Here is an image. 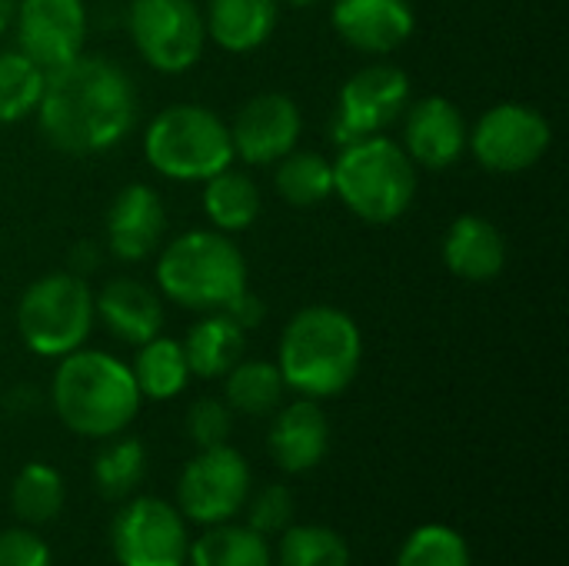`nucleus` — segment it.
<instances>
[{"instance_id": "f257e3e1", "label": "nucleus", "mask_w": 569, "mask_h": 566, "mask_svg": "<svg viewBox=\"0 0 569 566\" xmlns=\"http://www.w3.org/2000/svg\"><path fill=\"white\" fill-rule=\"evenodd\" d=\"M37 120L50 147L90 157L117 147L137 123V90L123 67L100 53H80L47 73Z\"/></svg>"}, {"instance_id": "f03ea898", "label": "nucleus", "mask_w": 569, "mask_h": 566, "mask_svg": "<svg viewBox=\"0 0 569 566\" xmlns=\"http://www.w3.org/2000/svg\"><path fill=\"white\" fill-rule=\"evenodd\" d=\"M363 337L350 314L337 307H303L280 337V377L310 400L337 397L360 370Z\"/></svg>"}, {"instance_id": "7ed1b4c3", "label": "nucleus", "mask_w": 569, "mask_h": 566, "mask_svg": "<svg viewBox=\"0 0 569 566\" xmlns=\"http://www.w3.org/2000/svg\"><path fill=\"white\" fill-rule=\"evenodd\" d=\"M57 417L80 437H117L140 410V390L127 364L103 350L60 357L50 387Z\"/></svg>"}, {"instance_id": "20e7f679", "label": "nucleus", "mask_w": 569, "mask_h": 566, "mask_svg": "<svg viewBox=\"0 0 569 566\" xmlns=\"http://www.w3.org/2000/svg\"><path fill=\"white\" fill-rule=\"evenodd\" d=\"M333 193L367 224H393L417 193V163L380 133L353 140L333 160Z\"/></svg>"}, {"instance_id": "39448f33", "label": "nucleus", "mask_w": 569, "mask_h": 566, "mask_svg": "<svg viewBox=\"0 0 569 566\" xmlns=\"http://www.w3.org/2000/svg\"><path fill=\"white\" fill-rule=\"evenodd\" d=\"M157 284L187 310H223L247 290V260L227 234L190 230L160 254Z\"/></svg>"}, {"instance_id": "423d86ee", "label": "nucleus", "mask_w": 569, "mask_h": 566, "mask_svg": "<svg viewBox=\"0 0 569 566\" xmlns=\"http://www.w3.org/2000/svg\"><path fill=\"white\" fill-rule=\"evenodd\" d=\"M143 153L170 180H210L233 163L230 127L210 107L173 103L150 120Z\"/></svg>"}, {"instance_id": "0eeeda50", "label": "nucleus", "mask_w": 569, "mask_h": 566, "mask_svg": "<svg viewBox=\"0 0 569 566\" xmlns=\"http://www.w3.org/2000/svg\"><path fill=\"white\" fill-rule=\"evenodd\" d=\"M93 327V294L83 277L57 270L33 280L17 304V330L40 357H67Z\"/></svg>"}, {"instance_id": "6e6552de", "label": "nucleus", "mask_w": 569, "mask_h": 566, "mask_svg": "<svg viewBox=\"0 0 569 566\" xmlns=\"http://www.w3.org/2000/svg\"><path fill=\"white\" fill-rule=\"evenodd\" d=\"M130 37L160 73H183L203 57L207 27L193 0H130Z\"/></svg>"}, {"instance_id": "1a4fd4ad", "label": "nucleus", "mask_w": 569, "mask_h": 566, "mask_svg": "<svg viewBox=\"0 0 569 566\" xmlns=\"http://www.w3.org/2000/svg\"><path fill=\"white\" fill-rule=\"evenodd\" d=\"M550 120L527 103H497L470 130L467 147L493 173L530 170L550 150Z\"/></svg>"}, {"instance_id": "9d476101", "label": "nucleus", "mask_w": 569, "mask_h": 566, "mask_svg": "<svg viewBox=\"0 0 569 566\" xmlns=\"http://www.w3.org/2000/svg\"><path fill=\"white\" fill-rule=\"evenodd\" d=\"M410 103V77L393 63H370L357 70L337 100L333 117V140L340 147L373 137L390 127Z\"/></svg>"}, {"instance_id": "9b49d317", "label": "nucleus", "mask_w": 569, "mask_h": 566, "mask_svg": "<svg viewBox=\"0 0 569 566\" xmlns=\"http://www.w3.org/2000/svg\"><path fill=\"white\" fill-rule=\"evenodd\" d=\"M250 494V470L243 457L220 444L200 450L180 474V507L197 524H220L230 520Z\"/></svg>"}, {"instance_id": "f8f14e48", "label": "nucleus", "mask_w": 569, "mask_h": 566, "mask_svg": "<svg viewBox=\"0 0 569 566\" xmlns=\"http://www.w3.org/2000/svg\"><path fill=\"white\" fill-rule=\"evenodd\" d=\"M187 550L180 514L157 497L130 500L113 520V554L120 566H183Z\"/></svg>"}, {"instance_id": "ddd939ff", "label": "nucleus", "mask_w": 569, "mask_h": 566, "mask_svg": "<svg viewBox=\"0 0 569 566\" xmlns=\"http://www.w3.org/2000/svg\"><path fill=\"white\" fill-rule=\"evenodd\" d=\"M13 23L20 37V53H27L47 73L83 53V0H20Z\"/></svg>"}, {"instance_id": "4468645a", "label": "nucleus", "mask_w": 569, "mask_h": 566, "mask_svg": "<svg viewBox=\"0 0 569 566\" xmlns=\"http://www.w3.org/2000/svg\"><path fill=\"white\" fill-rule=\"evenodd\" d=\"M303 130L300 107L287 93H257L250 97L230 127L233 157L247 163H277L283 153L297 147Z\"/></svg>"}, {"instance_id": "2eb2a0df", "label": "nucleus", "mask_w": 569, "mask_h": 566, "mask_svg": "<svg viewBox=\"0 0 569 566\" xmlns=\"http://www.w3.org/2000/svg\"><path fill=\"white\" fill-rule=\"evenodd\" d=\"M470 127L463 110L447 97H423L410 107L403 150L413 163L430 170H447L467 150Z\"/></svg>"}, {"instance_id": "dca6fc26", "label": "nucleus", "mask_w": 569, "mask_h": 566, "mask_svg": "<svg viewBox=\"0 0 569 566\" xmlns=\"http://www.w3.org/2000/svg\"><path fill=\"white\" fill-rule=\"evenodd\" d=\"M167 234V210L153 187L127 183L107 210V244L123 264H137L157 250Z\"/></svg>"}, {"instance_id": "f3484780", "label": "nucleus", "mask_w": 569, "mask_h": 566, "mask_svg": "<svg viewBox=\"0 0 569 566\" xmlns=\"http://www.w3.org/2000/svg\"><path fill=\"white\" fill-rule=\"evenodd\" d=\"M337 33L360 53H393L417 27L410 0H333Z\"/></svg>"}, {"instance_id": "a211bd4d", "label": "nucleus", "mask_w": 569, "mask_h": 566, "mask_svg": "<svg viewBox=\"0 0 569 566\" xmlns=\"http://www.w3.org/2000/svg\"><path fill=\"white\" fill-rule=\"evenodd\" d=\"M330 447V424L317 400L303 397L283 407L270 427V454L280 470L307 474L313 470Z\"/></svg>"}, {"instance_id": "6ab92c4d", "label": "nucleus", "mask_w": 569, "mask_h": 566, "mask_svg": "<svg viewBox=\"0 0 569 566\" xmlns=\"http://www.w3.org/2000/svg\"><path fill=\"white\" fill-rule=\"evenodd\" d=\"M93 314H100V320L107 324L113 337H120L123 344H137V347L153 340L163 327L160 297L133 277L110 280L93 297Z\"/></svg>"}, {"instance_id": "aec40b11", "label": "nucleus", "mask_w": 569, "mask_h": 566, "mask_svg": "<svg viewBox=\"0 0 569 566\" xmlns=\"http://www.w3.org/2000/svg\"><path fill=\"white\" fill-rule=\"evenodd\" d=\"M443 264L450 267V274L463 280H473V284L493 280L507 267V240L480 214H463L447 227Z\"/></svg>"}, {"instance_id": "412c9836", "label": "nucleus", "mask_w": 569, "mask_h": 566, "mask_svg": "<svg viewBox=\"0 0 569 566\" xmlns=\"http://www.w3.org/2000/svg\"><path fill=\"white\" fill-rule=\"evenodd\" d=\"M203 27L217 47L250 53L270 40L277 27V0H210Z\"/></svg>"}, {"instance_id": "4be33fe9", "label": "nucleus", "mask_w": 569, "mask_h": 566, "mask_svg": "<svg viewBox=\"0 0 569 566\" xmlns=\"http://www.w3.org/2000/svg\"><path fill=\"white\" fill-rule=\"evenodd\" d=\"M243 344H247V330H240L227 314H210L190 327L180 347H183L190 374L213 380V377H223L233 364H240Z\"/></svg>"}, {"instance_id": "5701e85b", "label": "nucleus", "mask_w": 569, "mask_h": 566, "mask_svg": "<svg viewBox=\"0 0 569 566\" xmlns=\"http://www.w3.org/2000/svg\"><path fill=\"white\" fill-rule=\"evenodd\" d=\"M203 210H207L210 224L220 234L247 230L260 217V190L247 173L227 167V170H220V173H213L207 180Z\"/></svg>"}, {"instance_id": "b1692460", "label": "nucleus", "mask_w": 569, "mask_h": 566, "mask_svg": "<svg viewBox=\"0 0 569 566\" xmlns=\"http://www.w3.org/2000/svg\"><path fill=\"white\" fill-rule=\"evenodd\" d=\"M130 374L137 380L140 397H150V400H170L190 380L183 347L167 337H153V340L140 344V354H137Z\"/></svg>"}, {"instance_id": "393cba45", "label": "nucleus", "mask_w": 569, "mask_h": 566, "mask_svg": "<svg viewBox=\"0 0 569 566\" xmlns=\"http://www.w3.org/2000/svg\"><path fill=\"white\" fill-rule=\"evenodd\" d=\"M273 183L287 203L313 207L333 193V163L317 150H290L277 160Z\"/></svg>"}, {"instance_id": "a878e982", "label": "nucleus", "mask_w": 569, "mask_h": 566, "mask_svg": "<svg viewBox=\"0 0 569 566\" xmlns=\"http://www.w3.org/2000/svg\"><path fill=\"white\" fill-rule=\"evenodd\" d=\"M227 407L250 414V417H263L273 414L277 404L283 400V377L277 364L267 360H240L233 364L227 374Z\"/></svg>"}, {"instance_id": "bb28decb", "label": "nucleus", "mask_w": 569, "mask_h": 566, "mask_svg": "<svg viewBox=\"0 0 569 566\" xmlns=\"http://www.w3.org/2000/svg\"><path fill=\"white\" fill-rule=\"evenodd\" d=\"M190 566H273L270 547L250 527H213L190 550Z\"/></svg>"}, {"instance_id": "cd10ccee", "label": "nucleus", "mask_w": 569, "mask_h": 566, "mask_svg": "<svg viewBox=\"0 0 569 566\" xmlns=\"http://www.w3.org/2000/svg\"><path fill=\"white\" fill-rule=\"evenodd\" d=\"M47 70L37 67L27 53H0V123H17L30 117L40 103Z\"/></svg>"}, {"instance_id": "c85d7f7f", "label": "nucleus", "mask_w": 569, "mask_h": 566, "mask_svg": "<svg viewBox=\"0 0 569 566\" xmlns=\"http://www.w3.org/2000/svg\"><path fill=\"white\" fill-rule=\"evenodd\" d=\"M13 514L27 524H47L63 507V480L47 464H27L10 490Z\"/></svg>"}, {"instance_id": "c756f323", "label": "nucleus", "mask_w": 569, "mask_h": 566, "mask_svg": "<svg viewBox=\"0 0 569 566\" xmlns=\"http://www.w3.org/2000/svg\"><path fill=\"white\" fill-rule=\"evenodd\" d=\"M143 467H147L143 444L133 440V437H123V440H113L110 447L100 450V457L93 464V480H97L103 497L120 500V497L137 490V484L143 477Z\"/></svg>"}, {"instance_id": "7c9ffc66", "label": "nucleus", "mask_w": 569, "mask_h": 566, "mask_svg": "<svg viewBox=\"0 0 569 566\" xmlns=\"http://www.w3.org/2000/svg\"><path fill=\"white\" fill-rule=\"evenodd\" d=\"M280 566H350V547L327 527H287Z\"/></svg>"}, {"instance_id": "2f4dec72", "label": "nucleus", "mask_w": 569, "mask_h": 566, "mask_svg": "<svg viewBox=\"0 0 569 566\" xmlns=\"http://www.w3.org/2000/svg\"><path fill=\"white\" fill-rule=\"evenodd\" d=\"M397 566H470V550L457 530L430 524L410 534L397 557Z\"/></svg>"}, {"instance_id": "473e14b6", "label": "nucleus", "mask_w": 569, "mask_h": 566, "mask_svg": "<svg viewBox=\"0 0 569 566\" xmlns=\"http://www.w3.org/2000/svg\"><path fill=\"white\" fill-rule=\"evenodd\" d=\"M230 430H233V417H230V407H227L223 400L207 397V400H197V404L187 410V437H190L200 450L227 444Z\"/></svg>"}, {"instance_id": "72a5a7b5", "label": "nucleus", "mask_w": 569, "mask_h": 566, "mask_svg": "<svg viewBox=\"0 0 569 566\" xmlns=\"http://www.w3.org/2000/svg\"><path fill=\"white\" fill-rule=\"evenodd\" d=\"M293 520V497L287 487H267L253 504H250V530L260 537L283 534Z\"/></svg>"}, {"instance_id": "f704fd0d", "label": "nucleus", "mask_w": 569, "mask_h": 566, "mask_svg": "<svg viewBox=\"0 0 569 566\" xmlns=\"http://www.w3.org/2000/svg\"><path fill=\"white\" fill-rule=\"evenodd\" d=\"M0 566H50L47 544L30 530L0 534Z\"/></svg>"}, {"instance_id": "c9c22d12", "label": "nucleus", "mask_w": 569, "mask_h": 566, "mask_svg": "<svg viewBox=\"0 0 569 566\" xmlns=\"http://www.w3.org/2000/svg\"><path fill=\"white\" fill-rule=\"evenodd\" d=\"M220 314H227L240 330H253V327H260L263 324V317H267V304L257 297V294H250V290H243V294H237Z\"/></svg>"}, {"instance_id": "e433bc0d", "label": "nucleus", "mask_w": 569, "mask_h": 566, "mask_svg": "<svg viewBox=\"0 0 569 566\" xmlns=\"http://www.w3.org/2000/svg\"><path fill=\"white\" fill-rule=\"evenodd\" d=\"M97 267H100V250H97V244L80 240V244L70 250V274L87 277V274H93Z\"/></svg>"}, {"instance_id": "4c0bfd02", "label": "nucleus", "mask_w": 569, "mask_h": 566, "mask_svg": "<svg viewBox=\"0 0 569 566\" xmlns=\"http://www.w3.org/2000/svg\"><path fill=\"white\" fill-rule=\"evenodd\" d=\"M17 3H20V0H0V33L10 30V23H13V17H17Z\"/></svg>"}, {"instance_id": "58836bf2", "label": "nucleus", "mask_w": 569, "mask_h": 566, "mask_svg": "<svg viewBox=\"0 0 569 566\" xmlns=\"http://www.w3.org/2000/svg\"><path fill=\"white\" fill-rule=\"evenodd\" d=\"M287 3H293V7H313V3H320V0H287Z\"/></svg>"}]
</instances>
